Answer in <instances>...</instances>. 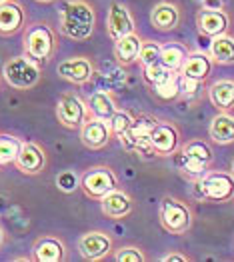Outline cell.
Returning <instances> with one entry per match:
<instances>
[{
  "label": "cell",
  "mask_w": 234,
  "mask_h": 262,
  "mask_svg": "<svg viewBox=\"0 0 234 262\" xmlns=\"http://www.w3.org/2000/svg\"><path fill=\"white\" fill-rule=\"evenodd\" d=\"M96 12L86 0H68L60 12V30L66 38L84 42L94 34Z\"/></svg>",
  "instance_id": "obj_1"
},
{
  "label": "cell",
  "mask_w": 234,
  "mask_h": 262,
  "mask_svg": "<svg viewBox=\"0 0 234 262\" xmlns=\"http://www.w3.org/2000/svg\"><path fill=\"white\" fill-rule=\"evenodd\" d=\"M22 48H24V54L34 58L38 64L48 62L54 58L58 50V34L46 22H30L22 30Z\"/></svg>",
  "instance_id": "obj_2"
},
{
  "label": "cell",
  "mask_w": 234,
  "mask_h": 262,
  "mask_svg": "<svg viewBox=\"0 0 234 262\" xmlns=\"http://www.w3.org/2000/svg\"><path fill=\"white\" fill-rule=\"evenodd\" d=\"M158 220H160V226L168 234L182 236L192 228L194 214H192V208L184 200L166 194V196H162L160 206H158Z\"/></svg>",
  "instance_id": "obj_3"
},
{
  "label": "cell",
  "mask_w": 234,
  "mask_h": 262,
  "mask_svg": "<svg viewBox=\"0 0 234 262\" xmlns=\"http://www.w3.org/2000/svg\"><path fill=\"white\" fill-rule=\"evenodd\" d=\"M40 64L26 54L8 58L2 66V78L14 90H32L40 82Z\"/></svg>",
  "instance_id": "obj_4"
},
{
  "label": "cell",
  "mask_w": 234,
  "mask_h": 262,
  "mask_svg": "<svg viewBox=\"0 0 234 262\" xmlns=\"http://www.w3.org/2000/svg\"><path fill=\"white\" fill-rule=\"evenodd\" d=\"M194 194L208 202H230L234 198L232 172L208 170L200 180L194 182Z\"/></svg>",
  "instance_id": "obj_5"
},
{
  "label": "cell",
  "mask_w": 234,
  "mask_h": 262,
  "mask_svg": "<svg viewBox=\"0 0 234 262\" xmlns=\"http://www.w3.org/2000/svg\"><path fill=\"white\" fill-rule=\"evenodd\" d=\"M114 188H118V176L107 164H96L80 172V190L94 202H100Z\"/></svg>",
  "instance_id": "obj_6"
},
{
  "label": "cell",
  "mask_w": 234,
  "mask_h": 262,
  "mask_svg": "<svg viewBox=\"0 0 234 262\" xmlns=\"http://www.w3.org/2000/svg\"><path fill=\"white\" fill-rule=\"evenodd\" d=\"M90 110L88 102H84L78 94L74 92H64L58 98L56 104V120L68 130H80V126L86 122V118H90Z\"/></svg>",
  "instance_id": "obj_7"
},
{
  "label": "cell",
  "mask_w": 234,
  "mask_h": 262,
  "mask_svg": "<svg viewBox=\"0 0 234 262\" xmlns=\"http://www.w3.org/2000/svg\"><path fill=\"white\" fill-rule=\"evenodd\" d=\"M148 140L156 156H174L182 146L178 126L168 120H156L148 134Z\"/></svg>",
  "instance_id": "obj_8"
},
{
  "label": "cell",
  "mask_w": 234,
  "mask_h": 262,
  "mask_svg": "<svg viewBox=\"0 0 234 262\" xmlns=\"http://www.w3.org/2000/svg\"><path fill=\"white\" fill-rule=\"evenodd\" d=\"M78 250L84 260L100 262L114 252V242L104 230H88L78 238Z\"/></svg>",
  "instance_id": "obj_9"
},
{
  "label": "cell",
  "mask_w": 234,
  "mask_h": 262,
  "mask_svg": "<svg viewBox=\"0 0 234 262\" xmlns=\"http://www.w3.org/2000/svg\"><path fill=\"white\" fill-rule=\"evenodd\" d=\"M56 72L66 82L82 86V84L90 82L94 78L96 66L92 62V58H88V56H72V58L62 60L56 68Z\"/></svg>",
  "instance_id": "obj_10"
},
{
  "label": "cell",
  "mask_w": 234,
  "mask_h": 262,
  "mask_svg": "<svg viewBox=\"0 0 234 262\" xmlns=\"http://www.w3.org/2000/svg\"><path fill=\"white\" fill-rule=\"evenodd\" d=\"M112 128H110V120L104 118H96L90 116L86 118V122L80 126V142L90 150H102L107 148L112 140Z\"/></svg>",
  "instance_id": "obj_11"
},
{
  "label": "cell",
  "mask_w": 234,
  "mask_h": 262,
  "mask_svg": "<svg viewBox=\"0 0 234 262\" xmlns=\"http://www.w3.org/2000/svg\"><path fill=\"white\" fill-rule=\"evenodd\" d=\"M46 162H48V158H46L42 146L38 142L28 140V142H22L20 152L14 160V166H16V170H20L22 174L36 176L46 168Z\"/></svg>",
  "instance_id": "obj_12"
},
{
  "label": "cell",
  "mask_w": 234,
  "mask_h": 262,
  "mask_svg": "<svg viewBox=\"0 0 234 262\" xmlns=\"http://www.w3.org/2000/svg\"><path fill=\"white\" fill-rule=\"evenodd\" d=\"M26 26V10L18 0L0 2V36L8 38L24 30Z\"/></svg>",
  "instance_id": "obj_13"
},
{
  "label": "cell",
  "mask_w": 234,
  "mask_h": 262,
  "mask_svg": "<svg viewBox=\"0 0 234 262\" xmlns=\"http://www.w3.org/2000/svg\"><path fill=\"white\" fill-rule=\"evenodd\" d=\"M107 30H108V36H110L112 42L120 40V38L126 36V34L136 32L134 18H132L130 10H128L124 4H120V2H112V4L108 6Z\"/></svg>",
  "instance_id": "obj_14"
},
{
  "label": "cell",
  "mask_w": 234,
  "mask_h": 262,
  "mask_svg": "<svg viewBox=\"0 0 234 262\" xmlns=\"http://www.w3.org/2000/svg\"><path fill=\"white\" fill-rule=\"evenodd\" d=\"M196 26L200 30L202 36H220L224 32H228L230 28V16L224 8H202L196 14Z\"/></svg>",
  "instance_id": "obj_15"
},
{
  "label": "cell",
  "mask_w": 234,
  "mask_h": 262,
  "mask_svg": "<svg viewBox=\"0 0 234 262\" xmlns=\"http://www.w3.org/2000/svg\"><path fill=\"white\" fill-rule=\"evenodd\" d=\"M100 208L102 214L110 220H122L130 216L132 208H134V200L122 188H114L112 192H108L107 196L100 200Z\"/></svg>",
  "instance_id": "obj_16"
},
{
  "label": "cell",
  "mask_w": 234,
  "mask_h": 262,
  "mask_svg": "<svg viewBox=\"0 0 234 262\" xmlns=\"http://www.w3.org/2000/svg\"><path fill=\"white\" fill-rule=\"evenodd\" d=\"M66 256V244L58 236H40L32 244V258L36 262H62Z\"/></svg>",
  "instance_id": "obj_17"
},
{
  "label": "cell",
  "mask_w": 234,
  "mask_h": 262,
  "mask_svg": "<svg viewBox=\"0 0 234 262\" xmlns=\"http://www.w3.org/2000/svg\"><path fill=\"white\" fill-rule=\"evenodd\" d=\"M180 18H182L180 8L176 4H172V2H166V0L158 2L152 8V12H150V22H152L154 30H158V32H172V30H176L178 24H180Z\"/></svg>",
  "instance_id": "obj_18"
},
{
  "label": "cell",
  "mask_w": 234,
  "mask_h": 262,
  "mask_svg": "<svg viewBox=\"0 0 234 262\" xmlns=\"http://www.w3.org/2000/svg\"><path fill=\"white\" fill-rule=\"evenodd\" d=\"M208 136L214 144L226 146L234 142V114L230 112H218L210 120Z\"/></svg>",
  "instance_id": "obj_19"
},
{
  "label": "cell",
  "mask_w": 234,
  "mask_h": 262,
  "mask_svg": "<svg viewBox=\"0 0 234 262\" xmlns=\"http://www.w3.org/2000/svg\"><path fill=\"white\" fill-rule=\"evenodd\" d=\"M142 40L136 32L122 36L120 40L114 42V60L120 66H132L138 64V54H140Z\"/></svg>",
  "instance_id": "obj_20"
},
{
  "label": "cell",
  "mask_w": 234,
  "mask_h": 262,
  "mask_svg": "<svg viewBox=\"0 0 234 262\" xmlns=\"http://www.w3.org/2000/svg\"><path fill=\"white\" fill-rule=\"evenodd\" d=\"M212 58H210V54H202V52H190L188 54V58H186V62L182 66V70H180V74L184 76V78H192V80H200V82H204L208 76H210V72H212Z\"/></svg>",
  "instance_id": "obj_21"
},
{
  "label": "cell",
  "mask_w": 234,
  "mask_h": 262,
  "mask_svg": "<svg viewBox=\"0 0 234 262\" xmlns=\"http://www.w3.org/2000/svg\"><path fill=\"white\" fill-rule=\"evenodd\" d=\"M208 98L218 112L234 110V80H218L208 88Z\"/></svg>",
  "instance_id": "obj_22"
},
{
  "label": "cell",
  "mask_w": 234,
  "mask_h": 262,
  "mask_svg": "<svg viewBox=\"0 0 234 262\" xmlns=\"http://www.w3.org/2000/svg\"><path fill=\"white\" fill-rule=\"evenodd\" d=\"M148 88L150 94L158 102H174V100H178L182 96V74L180 72H172L168 78H164L162 82Z\"/></svg>",
  "instance_id": "obj_23"
},
{
  "label": "cell",
  "mask_w": 234,
  "mask_h": 262,
  "mask_svg": "<svg viewBox=\"0 0 234 262\" xmlns=\"http://www.w3.org/2000/svg\"><path fill=\"white\" fill-rule=\"evenodd\" d=\"M88 110L92 116L96 118H104V120H110L116 112H118V104H116V98L112 92L108 90H98L94 92L90 98H88Z\"/></svg>",
  "instance_id": "obj_24"
},
{
  "label": "cell",
  "mask_w": 234,
  "mask_h": 262,
  "mask_svg": "<svg viewBox=\"0 0 234 262\" xmlns=\"http://www.w3.org/2000/svg\"><path fill=\"white\" fill-rule=\"evenodd\" d=\"M208 54H210L214 64H234V36H230L228 32H224L220 36H214Z\"/></svg>",
  "instance_id": "obj_25"
},
{
  "label": "cell",
  "mask_w": 234,
  "mask_h": 262,
  "mask_svg": "<svg viewBox=\"0 0 234 262\" xmlns=\"http://www.w3.org/2000/svg\"><path fill=\"white\" fill-rule=\"evenodd\" d=\"M190 50L180 42H168L162 44V50H160V62L166 66L172 72H180L182 66L186 62Z\"/></svg>",
  "instance_id": "obj_26"
},
{
  "label": "cell",
  "mask_w": 234,
  "mask_h": 262,
  "mask_svg": "<svg viewBox=\"0 0 234 262\" xmlns=\"http://www.w3.org/2000/svg\"><path fill=\"white\" fill-rule=\"evenodd\" d=\"M180 152H184L186 156H190V158H196V160H200V162H204L208 166L212 164L214 160V152L212 148H210V144L206 140H198V138L184 142L180 146Z\"/></svg>",
  "instance_id": "obj_27"
},
{
  "label": "cell",
  "mask_w": 234,
  "mask_h": 262,
  "mask_svg": "<svg viewBox=\"0 0 234 262\" xmlns=\"http://www.w3.org/2000/svg\"><path fill=\"white\" fill-rule=\"evenodd\" d=\"M22 140L12 134H0V166L14 164L16 156L20 152Z\"/></svg>",
  "instance_id": "obj_28"
},
{
  "label": "cell",
  "mask_w": 234,
  "mask_h": 262,
  "mask_svg": "<svg viewBox=\"0 0 234 262\" xmlns=\"http://www.w3.org/2000/svg\"><path fill=\"white\" fill-rule=\"evenodd\" d=\"M132 122H134V114L128 112V110H118L112 118H110V128H112V136L116 140H120L122 136H126L128 130L132 128Z\"/></svg>",
  "instance_id": "obj_29"
},
{
  "label": "cell",
  "mask_w": 234,
  "mask_h": 262,
  "mask_svg": "<svg viewBox=\"0 0 234 262\" xmlns=\"http://www.w3.org/2000/svg\"><path fill=\"white\" fill-rule=\"evenodd\" d=\"M160 50H162V44L160 42H156V40H142L140 54H138V64L142 66V68L156 64L160 60Z\"/></svg>",
  "instance_id": "obj_30"
},
{
  "label": "cell",
  "mask_w": 234,
  "mask_h": 262,
  "mask_svg": "<svg viewBox=\"0 0 234 262\" xmlns=\"http://www.w3.org/2000/svg\"><path fill=\"white\" fill-rule=\"evenodd\" d=\"M142 70H144V72H142V76H144V82H146L148 86H154V84L162 82L164 78H168V76L172 74V70H168L166 66L160 62V60H158L156 64L142 68Z\"/></svg>",
  "instance_id": "obj_31"
},
{
  "label": "cell",
  "mask_w": 234,
  "mask_h": 262,
  "mask_svg": "<svg viewBox=\"0 0 234 262\" xmlns=\"http://www.w3.org/2000/svg\"><path fill=\"white\" fill-rule=\"evenodd\" d=\"M56 186L64 194H72L74 190L80 188V176L76 174L74 170H62L60 174L56 176Z\"/></svg>",
  "instance_id": "obj_32"
},
{
  "label": "cell",
  "mask_w": 234,
  "mask_h": 262,
  "mask_svg": "<svg viewBox=\"0 0 234 262\" xmlns=\"http://www.w3.org/2000/svg\"><path fill=\"white\" fill-rule=\"evenodd\" d=\"M112 258L116 262H144L146 254L138 246H120L112 252Z\"/></svg>",
  "instance_id": "obj_33"
},
{
  "label": "cell",
  "mask_w": 234,
  "mask_h": 262,
  "mask_svg": "<svg viewBox=\"0 0 234 262\" xmlns=\"http://www.w3.org/2000/svg\"><path fill=\"white\" fill-rule=\"evenodd\" d=\"M162 260L164 262H188V256H184V254H180V252H171V254L162 256Z\"/></svg>",
  "instance_id": "obj_34"
},
{
  "label": "cell",
  "mask_w": 234,
  "mask_h": 262,
  "mask_svg": "<svg viewBox=\"0 0 234 262\" xmlns=\"http://www.w3.org/2000/svg\"><path fill=\"white\" fill-rule=\"evenodd\" d=\"M4 242H6V232H4L2 228H0V248L4 246Z\"/></svg>",
  "instance_id": "obj_35"
},
{
  "label": "cell",
  "mask_w": 234,
  "mask_h": 262,
  "mask_svg": "<svg viewBox=\"0 0 234 262\" xmlns=\"http://www.w3.org/2000/svg\"><path fill=\"white\" fill-rule=\"evenodd\" d=\"M36 2H40V4H50V2H54V0H36Z\"/></svg>",
  "instance_id": "obj_36"
},
{
  "label": "cell",
  "mask_w": 234,
  "mask_h": 262,
  "mask_svg": "<svg viewBox=\"0 0 234 262\" xmlns=\"http://www.w3.org/2000/svg\"><path fill=\"white\" fill-rule=\"evenodd\" d=\"M230 172H232V176H234V160H232V164H230Z\"/></svg>",
  "instance_id": "obj_37"
},
{
  "label": "cell",
  "mask_w": 234,
  "mask_h": 262,
  "mask_svg": "<svg viewBox=\"0 0 234 262\" xmlns=\"http://www.w3.org/2000/svg\"><path fill=\"white\" fill-rule=\"evenodd\" d=\"M2 80H4V78H2V72H0V84H2Z\"/></svg>",
  "instance_id": "obj_38"
},
{
  "label": "cell",
  "mask_w": 234,
  "mask_h": 262,
  "mask_svg": "<svg viewBox=\"0 0 234 262\" xmlns=\"http://www.w3.org/2000/svg\"><path fill=\"white\" fill-rule=\"evenodd\" d=\"M0 2H4V0H0Z\"/></svg>",
  "instance_id": "obj_39"
}]
</instances>
